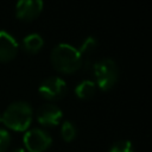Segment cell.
<instances>
[{"label": "cell", "mask_w": 152, "mask_h": 152, "mask_svg": "<svg viewBox=\"0 0 152 152\" xmlns=\"http://www.w3.org/2000/svg\"><path fill=\"white\" fill-rule=\"evenodd\" d=\"M10 142H11L10 133L6 129L0 128V152H5L8 148Z\"/></svg>", "instance_id": "5bb4252c"}, {"label": "cell", "mask_w": 152, "mask_h": 152, "mask_svg": "<svg viewBox=\"0 0 152 152\" xmlns=\"http://www.w3.org/2000/svg\"><path fill=\"white\" fill-rule=\"evenodd\" d=\"M38 91L43 97L49 100L61 99L66 93V82L61 77L50 76L42 81Z\"/></svg>", "instance_id": "5b68a950"}, {"label": "cell", "mask_w": 152, "mask_h": 152, "mask_svg": "<svg viewBox=\"0 0 152 152\" xmlns=\"http://www.w3.org/2000/svg\"><path fill=\"white\" fill-rule=\"evenodd\" d=\"M96 91V84L91 80H83L75 87V94L80 99H90Z\"/></svg>", "instance_id": "30bf717a"}, {"label": "cell", "mask_w": 152, "mask_h": 152, "mask_svg": "<svg viewBox=\"0 0 152 152\" xmlns=\"http://www.w3.org/2000/svg\"><path fill=\"white\" fill-rule=\"evenodd\" d=\"M42 0H20L15 4V15L23 20H32L43 10Z\"/></svg>", "instance_id": "52a82bcc"}, {"label": "cell", "mask_w": 152, "mask_h": 152, "mask_svg": "<svg viewBox=\"0 0 152 152\" xmlns=\"http://www.w3.org/2000/svg\"><path fill=\"white\" fill-rule=\"evenodd\" d=\"M96 46H97L96 38L93 37V36H89V37L84 38V40L82 42V44H81V46L78 49V52L81 53V56H83V55L87 56V55H90L96 49Z\"/></svg>", "instance_id": "7c38bea8"}, {"label": "cell", "mask_w": 152, "mask_h": 152, "mask_svg": "<svg viewBox=\"0 0 152 152\" xmlns=\"http://www.w3.org/2000/svg\"><path fill=\"white\" fill-rule=\"evenodd\" d=\"M23 140L28 152H43L48 147H50L52 142L51 135L46 131L38 128V127L28 129L24 134Z\"/></svg>", "instance_id": "277c9868"}, {"label": "cell", "mask_w": 152, "mask_h": 152, "mask_svg": "<svg viewBox=\"0 0 152 152\" xmlns=\"http://www.w3.org/2000/svg\"><path fill=\"white\" fill-rule=\"evenodd\" d=\"M0 124H2V113L0 112Z\"/></svg>", "instance_id": "2e32d148"}, {"label": "cell", "mask_w": 152, "mask_h": 152, "mask_svg": "<svg viewBox=\"0 0 152 152\" xmlns=\"http://www.w3.org/2000/svg\"><path fill=\"white\" fill-rule=\"evenodd\" d=\"M76 133H77V129L75 127V125L69 121V120H65L63 124H62V127H61V134L63 137V139L65 141H71L75 137H76Z\"/></svg>", "instance_id": "8fae6325"}, {"label": "cell", "mask_w": 152, "mask_h": 152, "mask_svg": "<svg viewBox=\"0 0 152 152\" xmlns=\"http://www.w3.org/2000/svg\"><path fill=\"white\" fill-rule=\"evenodd\" d=\"M108 152H134V147L129 140H118L109 147Z\"/></svg>", "instance_id": "4fadbf2b"}, {"label": "cell", "mask_w": 152, "mask_h": 152, "mask_svg": "<svg viewBox=\"0 0 152 152\" xmlns=\"http://www.w3.org/2000/svg\"><path fill=\"white\" fill-rule=\"evenodd\" d=\"M32 107L26 101L12 102L2 113V124L14 131H25L32 120Z\"/></svg>", "instance_id": "7a4b0ae2"}, {"label": "cell", "mask_w": 152, "mask_h": 152, "mask_svg": "<svg viewBox=\"0 0 152 152\" xmlns=\"http://www.w3.org/2000/svg\"><path fill=\"white\" fill-rule=\"evenodd\" d=\"M51 63L62 72H74L82 65V56L78 49L68 43L57 44L51 51Z\"/></svg>", "instance_id": "6da1fadb"}, {"label": "cell", "mask_w": 152, "mask_h": 152, "mask_svg": "<svg viewBox=\"0 0 152 152\" xmlns=\"http://www.w3.org/2000/svg\"><path fill=\"white\" fill-rule=\"evenodd\" d=\"M43 44H44L43 37L36 32L25 36L21 40V48L28 53H36L42 49Z\"/></svg>", "instance_id": "9c48e42d"}, {"label": "cell", "mask_w": 152, "mask_h": 152, "mask_svg": "<svg viewBox=\"0 0 152 152\" xmlns=\"http://www.w3.org/2000/svg\"><path fill=\"white\" fill-rule=\"evenodd\" d=\"M62 116V109L53 103H44L37 110V121L44 126H55L59 124Z\"/></svg>", "instance_id": "8992f818"}, {"label": "cell", "mask_w": 152, "mask_h": 152, "mask_svg": "<svg viewBox=\"0 0 152 152\" xmlns=\"http://www.w3.org/2000/svg\"><path fill=\"white\" fill-rule=\"evenodd\" d=\"M18 51L17 39L7 31L0 30V61L6 62L12 59Z\"/></svg>", "instance_id": "ba28073f"}, {"label": "cell", "mask_w": 152, "mask_h": 152, "mask_svg": "<svg viewBox=\"0 0 152 152\" xmlns=\"http://www.w3.org/2000/svg\"><path fill=\"white\" fill-rule=\"evenodd\" d=\"M93 72L96 78V84L102 90L110 89L119 78V69L112 58H102L94 63Z\"/></svg>", "instance_id": "3957f363"}, {"label": "cell", "mask_w": 152, "mask_h": 152, "mask_svg": "<svg viewBox=\"0 0 152 152\" xmlns=\"http://www.w3.org/2000/svg\"><path fill=\"white\" fill-rule=\"evenodd\" d=\"M12 152H25V150H24V148H21V147H19V148H15V150H13Z\"/></svg>", "instance_id": "9a60e30c"}]
</instances>
